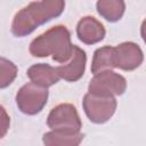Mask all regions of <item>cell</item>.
Returning <instances> with one entry per match:
<instances>
[{
  "instance_id": "9",
  "label": "cell",
  "mask_w": 146,
  "mask_h": 146,
  "mask_svg": "<svg viewBox=\"0 0 146 146\" xmlns=\"http://www.w3.org/2000/svg\"><path fill=\"white\" fill-rule=\"evenodd\" d=\"M106 34L104 25L92 16L82 17L76 25V35L79 40L86 44H95L100 42Z\"/></svg>"
},
{
  "instance_id": "8",
  "label": "cell",
  "mask_w": 146,
  "mask_h": 146,
  "mask_svg": "<svg viewBox=\"0 0 146 146\" xmlns=\"http://www.w3.org/2000/svg\"><path fill=\"white\" fill-rule=\"evenodd\" d=\"M86 64H87L86 51L80 47L73 44L71 57L68 58V60L57 66L56 71L60 79L67 82H76L83 76L86 71Z\"/></svg>"
},
{
  "instance_id": "3",
  "label": "cell",
  "mask_w": 146,
  "mask_h": 146,
  "mask_svg": "<svg viewBox=\"0 0 146 146\" xmlns=\"http://www.w3.org/2000/svg\"><path fill=\"white\" fill-rule=\"evenodd\" d=\"M82 106L87 117L91 122L103 124L114 115L117 102L114 96L87 92L83 97Z\"/></svg>"
},
{
  "instance_id": "13",
  "label": "cell",
  "mask_w": 146,
  "mask_h": 146,
  "mask_svg": "<svg viewBox=\"0 0 146 146\" xmlns=\"http://www.w3.org/2000/svg\"><path fill=\"white\" fill-rule=\"evenodd\" d=\"M115 68L114 63V47L104 46L95 50L91 62V73L97 74L102 71Z\"/></svg>"
},
{
  "instance_id": "6",
  "label": "cell",
  "mask_w": 146,
  "mask_h": 146,
  "mask_svg": "<svg viewBox=\"0 0 146 146\" xmlns=\"http://www.w3.org/2000/svg\"><path fill=\"white\" fill-rule=\"evenodd\" d=\"M127 89V80L123 75L112 71L106 70L97 74H94V78L88 84V91L100 95L110 96H121Z\"/></svg>"
},
{
  "instance_id": "5",
  "label": "cell",
  "mask_w": 146,
  "mask_h": 146,
  "mask_svg": "<svg viewBox=\"0 0 146 146\" xmlns=\"http://www.w3.org/2000/svg\"><path fill=\"white\" fill-rule=\"evenodd\" d=\"M47 125L51 130L80 132L82 122L76 111V107L72 104L64 103L55 106L48 114Z\"/></svg>"
},
{
  "instance_id": "12",
  "label": "cell",
  "mask_w": 146,
  "mask_h": 146,
  "mask_svg": "<svg viewBox=\"0 0 146 146\" xmlns=\"http://www.w3.org/2000/svg\"><path fill=\"white\" fill-rule=\"evenodd\" d=\"M96 9L104 19L114 23L124 15L125 3L123 0H97Z\"/></svg>"
},
{
  "instance_id": "4",
  "label": "cell",
  "mask_w": 146,
  "mask_h": 146,
  "mask_svg": "<svg viewBox=\"0 0 146 146\" xmlns=\"http://www.w3.org/2000/svg\"><path fill=\"white\" fill-rule=\"evenodd\" d=\"M48 96V88L41 87L31 81L22 86L17 91L16 104L22 113L26 115H35L46 106Z\"/></svg>"
},
{
  "instance_id": "11",
  "label": "cell",
  "mask_w": 146,
  "mask_h": 146,
  "mask_svg": "<svg viewBox=\"0 0 146 146\" xmlns=\"http://www.w3.org/2000/svg\"><path fill=\"white\" fill-rule=\"evenodd\" d=\"M83 139L81 132L51 130L43 135L42 143L47 146H76Z\"/></svg>"
},
{
  "instance_id": "15",
  "label": "cell",
  "mask_w": 146,
  "mask_h": 146,
  "mask_svg": "<svg viewBox=\"0 0 146 146\" xmlns=\"http://www.w3.org/2000/svg\"><path fill=\"white\" fill-rule=\"evenodd\" d=\"M9 127H10L9 114L7 113L6 108L2 105H0V139L7 135Z\"/></svg>"
},
{
  "instance_id": "2",
  "label": "cell",
  "mask_w": 146,
  "mask_h": 146,
  "mask_svg": "<svg viewBox=\"0 0 146 146\" xmlns=\"http://www.w3.org/2000/svg\"><path fill=\"white\" fill-rule=\"evenodd\" d=\"M73 44L71 33L64 25H56L38 35L30 43V54L33 57L51 56L57 63H65L71 57Z\"/></svg>"
},
{
  "instance_id": "1",
  "label": "cell",
  "mask_w": 146,
  "mask_h": 146,
  "mask_svg": "<svg viewBox=\"0 0 146 146\" xmlns=\"http://www.w3.org/2000/svg\"><path fill=\"white\" fill-rule=\"evenodd\" d=\"M65 9V0H34L16 13L11 33L17 38L31 34L40 25L57 18Z\"/></svg>"
},
{
  "instance_id": "10",
  "label": "cell",
  "mask_w": 146,
  "mask_h": 146,
  "mask_svg": "<svg viewBox=\"0 0 146 146\" xmlns=\"http://www.w3.org/2000/svg\"><path fill=\"white\" fill-rule=\"evenodd\" d=\"M26 74L32 82L44 88H49L56 84L60 79L57 74L56 67H52L49 64L44 63H39L30 66Z\"/></svg>"
},
{
  "instance_id": "7",
  "label": "cell",
  "mask_w": 146,
  "mask_h": 146,
  "mask_svg": "<svg viewBox=\"0 0 146 146\" xmlns=\"http://www.w3.org/2000/svg\"><path fill=\"white\" fill-rule=\"evenodd\" d=\"M143 60V50L135 42L127 41L114 47L115 68H120L123 71H133L141 65Z\"/></svg>"
},
{
  "instance_id": "14",
  "label": "cell",
  "mask_w": 146,
  "mask_h": 146,
  "mask_svg": "<svg viewBox=\"0 0 146 146\" xmlns=\"http://www.w3.org/2000/svg\"><path fill=\"white\" fill-rule=\"evenodd\" d=\"M18 68L9 59L0 57V89L10 86L17 76Z\"/></svg>"
}]
</instances>
